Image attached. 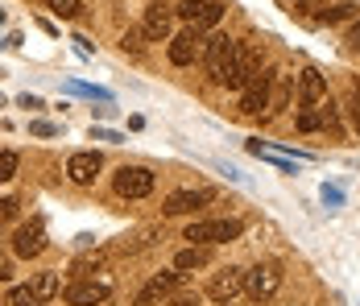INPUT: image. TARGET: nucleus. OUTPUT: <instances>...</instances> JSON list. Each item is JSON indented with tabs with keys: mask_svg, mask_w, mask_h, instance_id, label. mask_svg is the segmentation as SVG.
<instances>
[{
	"mask_svg": "<svg viewBox=\"0 0 360 306\" xmlns=\"http://www.w3.org/2000/svg\"><path fill=\"white\" fill-rule=\"evenodd\" d=\"M236 46H240V42H232L228 34L207 37V46H203V67H207V75H212L216 83L228 79V70H232V63H236Z\"/></svg>",
	"mask_w": 360,
	"mask_h": 306,
	"instance_id": "nucleus-1",
	"label": "nucleus"
},
{
	"mask_svg": "<svg viewBox=\"0 0 360 306\" xmlns=\"http://www.w3.org/2000/svg\"><path fill=\"white\" fill-rule=\"evenodd\" d=\"M245 232L240 228V219H199V224H191L186 228V236L182 240H191V244H224V240H236Z\"/></svg>",
	"mask_w": 360,
	"mask_h": 306,
	"instance_id": "nucleus-2",
	"label": "nucleus"
},
{
	"mask_svg": "<svg viewBox=\"0 0 360 306\" xmlns=\"http://www.w3.org/2000/svg\"><path fill=\"white\" fill-rule=\"evenodd\" d=\"M112 186H116L120 199H145L153 191V174L145 170V166H120L116 178H112Z\"/></svg>",
	"mask_w": 360,
	"mask_h": 306,
	"instance_id": "nucleus-3",
	"label": "nucleus"
},
{
	"mask_svg": "<svg viewBox=\"0 0 360 306\" xmlns=\"http://www.w3.org/2000/svg\"><path fill=\"white\" fill-rule=\"evenodd\" d=\"M257 75H261V54H257L252 46L240 42V46H236V63H232V70H228V79H224V83H228V87H236V91H245Z\"/></svg>",
	"mask_w": 360,
	"mask_h": 306,
	"instance_id": "nucleus-4",
	"label": "nucleus"
},
{
	"mask_svg": "<svg viewBox=\"0 0 360 306\" xmlns=\"http://www.w3.org/2000/svg\"><path fill=\"white\" fill-rule=\"evenodd\" d=\"M179 277H182L179 269H170V273H153V277L145 281L141 290H137V298H133V302H137V306H158V302H166V298H170V294L179 290Z\"/></svg>",
	"mask_w": 360,
	"mask_h": 306,
	"instance_id": "nucleus-5",
	"label": "nucleus"
},
{
	"mask_svg": "<svg viewBox=\"0 0 360 306\" xmlns=\"http://www.w3.org/2000/svg\"><path fill=\"white\" fill-rule=\"evenodd\" d=\"M203 46H207V42H203V34H199L195 25L182 30V34L170 37V63H174V67H191L195 58H203Z\"/></svg>",
	"mask_w": 360,
	"mask_h": 306,
	"instance_id": "nucleus-6",
	"label": "nucleus"
},
{
	"mask_svg": "<svg viewBox=\"0 0 360 306\" xmlns=\"http://www.w3.org/2000/svg\"><path fill=\"white\" fill-rule=\"evenodd\" d=\"M278 286H282V269H278V265H257V269L245 273V290H249L257 302L274 298V294H278Z\"/></svg>",
	"mask_w": 360,
	"mask_h": 306,
	"instance_id": "nucleus-7",
	"label": "nucleus"
},
{
	"mask_svg": "<svg viewBox=\"0 0 360 306\" xmlns=\"http://www.w3.org/2000/svg\"><path fill=\"white\" fill-rule=\"evenodd\" d=\"M63 298H67V306H100L112 298V286L108 281H71L63 290Z\"/></svg>",
	"mask_w": 360,
	"mask_h": 306,
	"instance_id": "nucleus-8",
	"label": "nucleus"
},
{
	"mask_svg": "<svg viewBox=\"0 0 360 306\" xmlns=\"http://www.w3.org/2000/svg\"><path fill=\"white\" fill-rule=\"evenodd\" d=\"M170 25H174V8L170 4H149L141 17V34L149 42H162V37H170Z\"/></svg>",
	"mask_w": 360,
	"mask_h": 306,
	"instance_id": "nucleus-9",
	"label": "nucleus"
},
{
	"mask_svg": "<svg viewBox=\"0 0 360 306\" xmlns=\"http://www.w3.org/2000/svg\"><path fill=\"white\" fill-rule=\"evenodd\" d=\"M269 83H274V75H257L240 91V112L245 116H261V108H269Z\"/></svg>",
	"mask_w": 360,
	"mask_h": 306,
	"instance_id": "nucleus-10",
	"label": "nucleus"
},
{
	"mask_svg": "<svg viewBox=\"0 0 360 306\" xmlns=\"http://www.w3.org/2000/svg\"><path fill=\"white\" fill-rule=\"evenodd\" d=\"M212 203V191H174L166 203H162V211L166 215H191V211H199V207Z\"/></svg>",
	"mask_w": 360,
	"mask_h": 306,
	"instance_id": "nucleus-11",
	"label": "nucleus"
},
{
	"mask_svg": "<svg viewBox=\"0 0 360 306\" xmlns=\"http://www.w3.org/2000/svg\"><path fill=\"white\" fill-rule=\"evenodd\" d=\"M240 290H245V269H224V273H216L212 286H207V294H212L216 302H232Z\"/></svg>",
	"mask_w": 360,
	"mask_h": 306,
	"instance_id": "nucleus-12",
	"label": "nucleus"
},
{
	"mask_svg": "<svg viewBox=\"0 0 360 306\" xmlns=\"http://www.w3.org/2000/svg\"><path fill=\"white\" fill-rule=\"evenodd\" d=\"M41 248H46V232H41V224H21L17 236H13V253H17V257H37Z\"/></svg>",
	"mask_w": 360,
	"mask_h": 306,
	"instance_id": "nucleus-13",
	"label": "nucleus"
},
{
	"mask_svg": "<svg viewBox=\"0 0 360 306\" xmlns=\"http://www.w3.org/2000/svg\"><path fill=\"white\" fill-rule=\"evenodd\" d=\"M100 153H71V162H67V178L71 182H79V186H87L96 174H100Z\"/></svg>",
	"mask_w": 360,
	"mask_h": 306,
	"instance_id": "nucleus-14",
	"label": "nucleus"
},
{
	"mask_svg": "<svg viewBox=\"0 0 360 306\" xmlns=\"http://www.w3.org/2000/svg\"><path fill=\"white\" fill-rule=\"evenodd\" d=\"M298 96H302V103H307V108L323 103V96H327V79L319 75V70H302V75H298Z\"/></svg>",
	"mask_w": 360,
	"mask_h": 306,
	"instance_id": "nucleus-15",
	"label": "nucleus"
},
{
	"mask_svg": "<svg viewBox=\"0 0 360 306\" xmlns=\"http://www.w3.org/2000/svg\"><path fill=\"white\" fill-rule=\"evenodd\" d=\"M356 17H360V4H352V0H340V4H331V8H319V13H315V21H323V25L356 21Z\"/></svg>",
	"mask_w": 360,
	"mask_h": 306,
	"instance_id": "nucleus-16",
	"label": "nucleus"
},
{
	"mask_svg": "<svg viewBox=\"0 0 360 306\" xmlns=\"http://www.w3.org/2000/svg\"><path fill=\"white\" fill-rule=\"evenodd\" d=\"M207 257H212V253H207L203 244H191V248H182L179 257H174V269H179V273L203 269V265H207Z\"/></svg>",
	"mask_w": 360,
	"mask_h": 306,
	"instance_id": "nucleus-17",
	"label": "nucleus"
},
{
	"mask_svg": "<svg viewBox=\"0 0 360 306\" xmlns=\"http://www.w3.org/2000/svg\"><path fill=\"white\" fill-rule=\"evenodd\" d=\"M290 103V75H274V83H269V116H278L282 108Z\"/></svg>",
	"mask_w": 360,
	"mask_h": 306,
	"instance_id": "nucleus-18",
	"label": "nucleus"
},
{
	"mask_svg": "<svg viewBox=\"0 0 360 306\" xmlns=\"http://www.w3.org/2000/svg\"><path fill=\"white\" fill-rule=\"evenodd\" d=\"M30 290H34L41 302H46V298H54V294H58V273H34Z\"/></svg>",
	"mask_w": 360,
	"mask_h": 306,
	"instance_id": "nucleus-19",
	"label": "nucleus"
},
{
	"mask_svg": "<svg viewBox=\"0 0 360 306\" xmlns=\"http://www.w3.org/2000/svg\"><path fill=\"white\" fill-rule=\"evenodd\" d=\"M50 13L63 21H75V17H83V0H50Z\"/></svg>",
	"mask_w": 360,
	"mask_h": 306,
	"instance_id": "nucleus-20",
	"label": "nucleus"
},
{
	"mask_svg": "<svg viewBox=\"0 0 360 306\" xmlns=\"http://www.w3.org/2000/svg\"><path fill=\"white\" fill-rule=\"evenodd\" d=\"M8 306H46V302L37 298L30 286H13V290H8Z\"/></svg>",
	"mask_w": 360,
	"mask_h": 306,
	"instance_id": "nucleus-21",
	"label": "nucleus"
},
{
	"mask_svg": "<svg viewBox=\"0 0 360 306\" xmlns=\"http://www.w3.org/2000/svg\"><path fill=\"white\" fill-rule=\"evenodd\" d=\"M219 17H224V4H216V0H212V4H207V8L199 13V21H195V30H199V34H203V30H212V25H216Z\"/></svg>",
	"mask_w": 360,
	"mask_h": 306,
	"instance_id": "nucleus-22",
	"label": "nucleus"
},
{
	"mask_svg": "<svg viewBox=\"0 0 360 306\" xmlns=\"http://www.w3.org/2000/svg\"><path fill=\"white\" fill-rule=\"evenodd\" d=\"M298 129H302V133H315V129H323V112H315V108H302V112H298Z\"/></svg>",
	"mask_w": 360,
	"mask_h": 306,
	"instance_id": "nucleus-23",
	"label": "nucleus"
},
{
	"mask_svg": "<svg viewBox=\"0 0 360 306\" xmlns=\"http://www.w3.org/2000/svg\"><path fill=\"white\" fill-rule=\"evenodd\" d=\"M207 4H212V0H182V4H179V13L186 17V21H191V25H195V21H199V13H203Z\"/></svg>",
	"mask_w": 360,
	"mask_h": 306,
	"instance_id": "nucleus-24",
	"label": "nucleus"
},
{
	"mask_svg": "<svg viewBox=\"0 0 360 306\" xmlns=\"http://www.w3.org/2000/svg\"><path fill=\"white\" fill-rule=\"evenodd\" d=\"M17 162H21V158H17L13 149H4V153H0V182H8V178L17 174Z\"/></svg>",
	"mask_w": 360,
	"mask_h": 306,
	"instance_id": "nucleus-25",
	"label": "nucleus"
},
{
	"mask_svg": "<svg viewBox=\"0 0 360 306\" xmlns=\"http://www.w3.org/2000/svg\"><path fill=\"white\" fill-rule=\"evenodd\" d=\"M104 269V257H83L75 261V277H87V273H100Z\"/></svg>",
	"mask_w": 360,
	"mask_h": 306,
	"instance_id": "nucleus-26",
	"label": "nucleus"
},
{
	"mask_svg": "<svg viewBox=\"0 0 360 306\" xmlns=\"http://www.w3.org/2000/svg\"><path fill=\"white\" fill-rule=\"evenodd\" d=\"M141 30H129V34H124V42H120V46H124V50H133V54H141Z\"/></svg>",
	"mask_w": 360,
	"mask_h": 306,
	"instance_id": "nucleus-27",
	"label": "nucleus"
},
{
	"mask_svg": "<svg viewBox=\"0 0 360 306\" xmlns=\"http://www.w3.org/2000/svg\"><path fill=\"white\" fill-rule=\"evenodd\" d=\"M30 133H34V136H54V133H58V125H50V120H34V125H30Z\"/></svg>",
	"mask_w": 360,
	"mask_h": 306,
	"instance_id": "nucleus-28",
	"label": "nucleus"
},
{
	"mask_svg": "<svg viewBox=\"0 0 360 306\" xmlns=\"http://www.w3.org/2000/svg\"><path fill=\"white\" fill-rule=\"evenodd\" d=\"M170 306H199V294H182V298H174Z\"/></svg>",
	"mask_w": 360,
	"mask_h": 306,
	"instance_id": "nucleus-29",
	"label": "nucleus"
},
{
	"mask_svg": "<svg viewBox=\"0 0 360 306\" xmlns=\"http://www.w3.org/2000/svg\"><path fill=\"white\" fill-rule=\"evenodd\" d=\"M0 215H4V219H13V215H17V203H13V199H4V203H0Z\"/></svg>",
	"mask_w": 360,
	"mask_h": 306,
	"instance_id": "nucleus-30",
	"label": "nucleus"
},
{
	"mask_svg": "<svg viewBox=\"0 0 360 306\" xmlns=\"http://www.w3.org/2000/svg\"><path fill=\"white\" fill-rule=\"evenodd\" d=\"M348 112H352V125H356V133H360V96H352V108Z\"/></svg>",
	"mask_w": 360,
	"mask_h": 306,
	"instance_id": "nucleus-31",
	"label": "nucleus"
},
{
	"mask_svg": "<svg viewBox=\"0 0 360 306\" xmlns=\"http://www.w3.org/2000/svg\"><path fill=\"white\" fill-rule=\"evenodd\" d=\"M348 42H352V46H356V50H360V17H356V21H352V30H348Z\"/></svg>",
	"mask_w": 360,
	"mask_h": 306,
	"instance_id": "nucleus-32",
	"label": "nucleus"
},
{
	"mask_svg": "<svg viewBox=\"0 0 360 306\" xmlns=\"http://www.w3.org/2000/svg\"><path fill=\"white\" fill-rule=\"evenodd\" d=\"M294 8H319V4H327V0H290Z\"/></svg>",
	"mask_w": 360,
	"mask_h": 306,
	"instance_id": "nucleus-33",
	"label": "nucleus"
},
{
	"mask_svg": "<svg viewBox=\"0 0 360 306\" xmlns=\"http://www.w3.org/2000/svg\"><path fill=\"white\" fill-rule=\"evenodd\" d=\"M356 96H360V83H356Z\"/></svg>",
	"mask_w": 360,
	"mask_h": 306,
	"instance_id": "nucleus-34",
	"label": "nucleus"
}]
</instances>
